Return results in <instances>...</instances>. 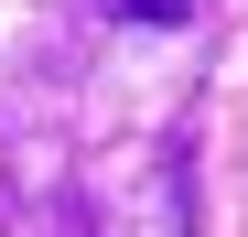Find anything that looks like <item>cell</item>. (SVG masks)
Listing matches in <instances>:
<instances>
[{"instance_id":"cell-1","label":"cell","mask_w":248,"mask_h":237,"mask_svg":"<svg viewBox=\"0 0 248 237\" xmlns=\"http://www.w3.org/2000/svg\"><path fill=\"white\" fill-rule=\"evenodd\" d=\"M108 11H140V22H184L194 0H108Z\"/></svg>"}]
</instances>
